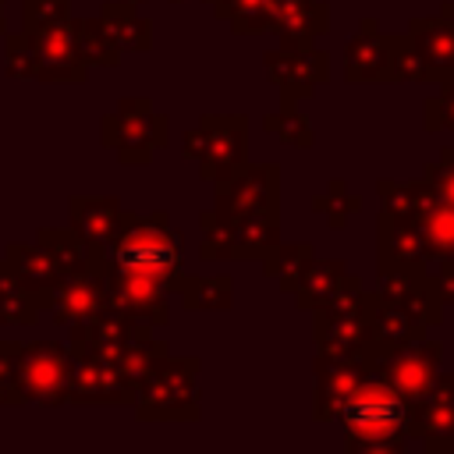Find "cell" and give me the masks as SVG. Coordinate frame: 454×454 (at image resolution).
Returning <instances> with one entry per match:
<instances>
[{
	"label": "cell",
	"instance_id": "6da1fadb",
	"mask_svg": "<svg viewBox=\"0 0 454 454\" xmlns=\"http://www.w3.org/2000/svg\"><path fill=\"white\" fill-rule=\"evenodd\" d=\"M337 422L344 426L348 454L404 450L415 433V401L404 397L380 372H372L348 394V401L337 411Z\"/></svg>",
	"mask_w": 454,
	"mask_h": 454
},
{
	"label": "cell",
	"instance_id": "7402d4cb",
	"mask_svg": "<svg viewBox=\"0 0 454 454\" xmlns=\"http://www.w3.org/2000/svg\"><path fill=\"white\" fill-rule=\"evenodd\" d=\"M365 316H369V330H372V351H369V362L376 369V362L394 351L397 344H408L415 337H426L429 330L419 326L401 305H394L390 298H383L380 291H365Z\"/></svg>",
	"mask_w": 454,
	"mask_h": 454
},
{
	"label": "cell",
	"instance_id": "1f68e13d",
	"mask_svg": "<svg viewBox=\"0 0 454 454\" xmlns=\"http://www.w3.org/2000/svg\"><path fill=\"white\" fill-rule=\"evenodd\" d=\"M177 298H181V305L192 309V312L231 309V301H234V280H231L227 273H216V277H192V273H181Z\"/></svg>",
	"mask_w": 454,
	"mask_h": 454
},
{
	"label": "cell",
	"instance_id": "e0dca14e",
	"mask_svg": "<svg viewBox=\"0 0 454 454\" xmlns=\"http://www.w3.org/2000/svg\"><path fill=\"white\" fill-rule=\"evenodd\" d=\"M411 440H419L426 454H454V372H440L415 401Z\"/></svg>",
	"mask_w": 454,
	"mask_h": 454
},
{
	"label": "cell",
	"instance_id": "7dc6e473",
	"mask_svg": "<svg viewBox=\"0 0 454 454\" xmlns=\"http://www.w3.org/2000/svg\"><path fill=\"white\" fill-rule=\"evenodd\" d=\"M7 28H4V0H0V35H4Z\"/></svg>",
	"mask_w": 454,
	"mask_h": 454
},
{
	"label": "cell",
	"instance_id": "f546056e",
	"mask_svg": "<svg viewBox=\"0 0 454 454\" xmlns=\"http://www.w3.org/2000/svg\"><path fill=\"white\" fill-rule=\"evenodd\" d=\"M43 309L46 301L32 287H25L0 259V326H35Z\"/></svg>",
	"mask_w": 454,
	"mask_h": 454
},
{
	"label": "cell",
	"instance_id": "83f0119b",
	"mask_svg": "<svg viewBox=\"0 0 454 454\" xmlns=\"http://www.w3.org/2000/svg\"><path fill=\"white\" fill-rule=\"evenodd\" d=\"M99 21L124 53H145L153 46V21L138 14V4L131 0H106L99 7Z\"/></svg>",
	"mask_w": 454,
	"mask_h": 454
},
{
	"label": "cell",
	"instance_id": "e575fe53",
	"mask_svg": "<svg viewBox=\"0 0 454 454\" xmlns=\"http://www.w3.org/2000/svg\"><path fill=\"white\" fill-rule=\"evenodd\" d=\"M216 18H223L231 25L234 35H259L270 32L273 21V7L277 0H209Z\"/></svg>",
	"mask_w": 454,
	"mask_h": 454
},
{
	"label": "cell",
	"instance_id": "ba28073f",
	"mask_svg": "<svg viewBox=\"0 0 454 454\" xmlns=\"http://www.w3.org/2000/svg\"><path fill=\"white\" fill-rule=\"evenodd\" d=\"M177 284H181V277H160V273L106 262V305L131 319H145L153 326L170 323L167 298L177 294Z\"/></svg>",
	"mask_w": 454,
	"mask_h": 454
},
{
	"label": "cell",
	"instance_id": "603a6c76",
	"mask_svg": "<svg viewBox=\"0 0 454 454\" xmlns=\"http://www.w3.org/2000/svg\"><path fill=\"white\" fill-rule=\"evenodd\" d=\"M344 82H387V32L372 14H365L344 46Z\"/></svg>",
	"mask_w": 454,
	"mask_h": 454
},
{
	"label": "cell",
	"instance_id": "4dcf8cb0",
	"mask_svg": "<svg viewBox=\"0 0 454 454\" xmlns=\"http://www.w3.org/2000/svg\"><path fill=\"white\" fill-rule=\"evenodd\" d=\"M312 259H316V245H312V241H291V245L277 241V245L270 248V255L262 259V270H266V277H270L284 294H291V291L301 284V277H305V270L312 266Z\"/></svg>",
	"mask_w": 454,
	"mask_h": 454
},
{
	"label": "cell",
	"instance_id": "d6a6232c",
	"mask_svg": "<svg viewBox=\"0 0 454 454\" xmlns=\"http://www.w3.org/2000/svg\"><path fill=\"white\" fill-rule=\"evenodd\" d=\"M71 32L78 43V53L89 67H117L124 50L114 43V35L106 32V25L99 18H71Z\"/></svg>",
	"mask_w": 454,
	"mask_h": 454
},
{
	"label": "cell",
	"instance_id": "5b68a950",
	"mask_svg": "<svg viewBox=\"0 0 454 454\" xmlns=\"http://www.w3.org/2000/svg\"><path fill=\"white\" fill-rule=\"evenodd\" d=\"M181 156L199 163L202 181H223L241 163H248V117L245 114H206L192 131H184Z\"/></svg>",
	"mask_w": 454,
	"mask_h": 454
},
{
	"label": "cell",
	"instance_id": "836d02e7",
	"mask_svg": "<svg viewBox=\"0 0 454 454\" xmlns=\"http://www.w3.org/2000/svg\"><path fill=\"white\" fill-rule=\"evenodd\" d=\"M344 273H348L344 259H312V266L305 270L301 284L291 291V294H294V301H298V309L316 312V309L330 298V291L337 287V280H340Z\"/></svg>",
	"mask_w": 454,
	"mask_h": 454
},
{
	"label": "cell",
	"instance_id": "d4e9b609",
	"mask_svg": "<svg viewBox=\"0 0 454 454\" xmlns=\"http://www.w3.org/2000/svg\"><path fill=\"white\" fill-rule=\"evenodd\" d=\"M408 39L415 43V50L422 53L429 74L436 85L454 78V21L443 14L433 18H411L408 21Z\"/></svg>",
	"mask_w": 454,
	"mask_h": 454
},
{
	"label": "cell",
	"instance_id": "c3c4849f",
	"mask_svg": "<svg viewBox=\"0 0 454 454\" xmlns=\"http://www.w3.org/2000/svg\"><path fill=\"white\" fill-rule=\"evenodd\" d=\"M170 4H184V0H170ZM202 4H209V0H202Z\"/></svg>",
	"mask_w": 454,
	"mask_h": 454
},
{
	"label": "cell",
	"instance_id": "9a60e30c",
	"mask_svg": "<svg viewBox=\"0 0 454 454\" xmlns=\"http://www.w3.org/2000/svg\"><path fill=\"white\" fill-rule=\"evenodd\" d=\"M138 383L110 358H74L67 404H114L128 408L135 404Z\"/></svg>",
	"mask_w": 454,
	"mask_h": 454
},
{
	"label": "cell",
	"instance_id": "cb8c5ba5",
	"mask_svg": "<svg viewBox=\"0 0 454 454\" xmlns=\"http://www.w3.org/2000/svg\"><path fill=\"white\" fill-rule=\"evenodd\" d=\"M270 32L280 46H312L330 32V7L323 0H277Z\"/></svg>",
	"mask_w": 454,
	"mask_h": 454
},
{
	"label": "cell",
	"instance_id": "4316f807",
	"mask_svg": "<svg viewBox=\"0 0 454 454\" xmlns=\"http://www.w3.org/2000/svg\"><path fill=\"white\" fill-rule=\"evenodd\" d=\"M0 259L7 262V270H11L25 287H32V291L46 301V312H50V294H53V284H57V277H60V270H57V262L50 259V252H46L39 241H32V245H28V241H11Z\"/></svg>",
	"mask_w": 454,
	"mask_h": 454
},
{
	"label": "cell",
	"instance_id": "d6986e66",
	"mask_svg": "<svg viewBox=\"0 0 454 454\" xmlns=\"http://www.w3.org/2000/svg\"><path fill=\"white\" fill-rule=\"evenodd\" d=\"M411 213L419 216L422 241H426V266L454 259V202H447L426 177L408 181Z\"/></svg>",
	"mask_w": 454,
	"mask_h": 454
},
{
	"label": "cell",
	"instance_id": "bcb514c9",
	"mask_svg": "<svg viewBox=\"0 0 454 454\" xmlns=\"http://www.w3.org/2000/svg\"><path fill=\"white\" fill-rule=\"evenodd\" d=\"M440 14H443V18H450V21H454V0H447V4H443V7H440Z\"/></svg>",
	"mask_w": 454,
	"mask_h": 454
},
{
	"label": "cell",
	"instance_id": "b9f144b4",
	"mask_svg": "<svg viewBox=\"0 0 454 454\" xmlns=\"http://www.w3.org/2000/svg\"><path fill=\"white\" fill-rule=\"evenodd\" d=\"M422 128L426 131H440V128L454 131V78L443 82L440 92L422 103Z\"/></svg>",
	"mask_w": 454,
	"mask_h": 454
},
{
	"label": "cell",
	"instance_id": "5bb4252c",
	"mask_svg": "<svg viewBox=\"0 0 454 454\" xmlns=\"http://www.w3.org/2000/svg\"><path fill=\"white\" fill-rule=\"evenodd\" d=\"M106 309V255L96 266L60 273L50 294V312L57 326H71Z\"/></svg>",
	"mask_w": 454,
	"mask_h": 454
},
{
	"label": "cell",
	"instance_id": "60d3db41",
	"mask_svg": "<svg viewBox=\"0 0 454 454\" xmlns=\"http://www.w3.org/2000/svg\"><path fill=\"white\" fill-rule=\"evenodd\" d=\"M71 18V0H21V28L39 32L46 25L67 21Z\"/></svg>",
	"mask_w": 454,
	"mask_h": 454
},
{
	"label": "cell",
	"instance_id": "7c38bea8",
	"mask_svg": "<svg viewBox=\"0 0 454 454\" xmlns=\"http://www.w3.org/2000/svg\"><path fill=\"white\" fill-rule=\"evenodd\" d=\"M312 369H316L312 372L316 376V387H312V419L316 422L337 419L348 394L376 372L365 355H323V351H316Z\"/></svg>",
	"mask_w": 454,
	"mask_h": 454
},
{
	"label": "cell",
	"instance_id": "ffe728a7",
	"mask_svg": "<svg viewBox=\"0 0 454 454\" xmlns=\"http://www.w3.org/2000/svg\"><path fill=\"white\" fill-rule=\"evenodd\" d=\"M32 43H35V53H39V78L35 82H74V85L85 82L89 64L78 53L71 18L32 32Z\"/></svg>",
	"mask_w": 454,
	"mask_h": 454
},
{
	"label": "cell",
	"instance_id": "8d00e7d4",
	"mask_svg": "<svg viewBox=\"0 0 454 454\" xmlns=\"http://www.w3.org/2000/svg\"><path fill=\"white\" fill-rule=\"evenodd\" d=\"M167 355V344L163 340H156V326L153 323H145L142 319V326H138V333L128 340V348L117 355V365L138 383L145 372H149V365L156 362V358H163Z\"/></svg>",
	"mask_w": 454,
	"mask_h": 454
},
{
	"label": "cell",
	"instance_id": "681fc988",
	"mask_svg": "<svg viewBox=\"0 0 454 454\" xmlns=\"http://www.w3.org/2000/svg\"><path fill=\"white\" fill-rule=\"evenodd\" d=\"M131 4H142V0H131Z\"/></svg>",
	"mask_w": 454,
	"mask_h": 454
},
{
	"label": "cell",
	"instance_id": "52a82bcc",
	"mask_svg": "<svg viewBox=\"0 0 454 454\" xmlns=\"http://www.w3.org/2000/svg\"><path fill=\"white\" fill-rule=\"evenodd\" d=\"M74 372V355L67 344L57 340H35V344H14V380L18 390L35 404H67V387Z\"/></svg>",
	"mask_w": 454,
	"mask_h": 454
},
{
	"label": "cell",
	"instance_id": "2e32d148",
	"mask_svg": "<svg viewBox=\"0 0 454 454\" xmlns=\"http://www.w3.org/2000/svg\"><path fill=\"white\" fill-rule=\"evenodd\" d=\"M138 326H142V319H131V316L106 305L103 312L67 326L71 330L67 348H71L74 358H110V362H117V355L128 348V340L138 333Z\"/></svg>",
	"mask_w": 454,
	"mask_h": 454
},
{
	"label": "cell",
	"instance_id": "f1b7e54d",
	"mask_svg": "<svg viewBox=\"0 0 454 454\" xmlns=\"http://www.w3.org/2000/svg\"><path fill=\"white\" fill-rule=\"evenodd\" d=\"M35 241H39V245L50 252V259L57 262V270H60V273L96 266V262L106 255V248L89 245V241H85V238H82L74 227H43Z\"/></svg>",
	"mask_w": 454,
	"mask_h": 454
},
{
	"label": "cell",
	"instance_id": "ee69618b",
	"mask_svg": "<svg viewBox=\"0 0 454 454\" xmlns=\"http://www.w3.org/2000/svg\"><path fill=\"white\" fill-rule=\"evenodd\" d=\"M0 404H25L18 380H14V344L0 340Z\"/></svg>",
	"mask_w": 454,
	"mask_h": 454
},
{
	"label": "cell",
	"instance_id": "d590c367",
	"mask_svg": "<svg viewBox=\"0 0 454 454\" xmlns=\"http://www.w3.org/2000/svg\"><path fill=\"white\" fill-rule=\"evenodd\" d=\"M387 82H433L408 32H387Z\"/></svg>",
	"mask_w": 454,
	"mask_h": 454
},
{
	"label": "cell",
	"instance_id": "30bf717a",
	"mask_svg": "<svg viewBox=\"0 0 454 454\" xmlns=\"http://www.w3.org/2000/svg\"><path fill=\"white\" fill-rule=\"evenodd\" d=\"M376 270L380 277H404L426 270V241L415 213L380 209L376 220Z\"/></svg>",
	"mask_w": 454,
	"mask_h": 454
},
{
	"label": "cell",
	"instance_id": "4fadbf2b",
	"mask_svg": "<svg viewBox=\"0 0 454 454\" xmlns=\"http://www.w3.org/2000/svg\"><path fill=\"white\" fill-rule=\"evenodd\" d=\"M220 213H259L280 209V167L277 163H241L234 174L216 181Z\"/></svg>",
	"mask_w": 454,
	"mask_h": 454
},
{
	"label": "cell",
	"instance_id": "3957f363",
	"mask_svg": "<svg viewBox=\"0 0 454 454\" xmlns=\"http://www.w3.org/2000/svg\"><path fill=\"white\" fill-rule=\"evenodd\" d=\"M106 262L160 277H181V238L170 227V216L163 209L145 216L124 209L121 231L106 245Z\"/></svg>",
	"mask_w": 454,
	"mask_h": 454
},
{
	"label": "cell",
	"instance_id": "7bdbcfd3",
	"mask_svg": "<svg viewBox=\"0 0 454 454\" xmlns=\"http://www.w3.org/2000/svg\"><path fill=\"white\" fill-rule=\"evenodd\" d=\"M422 170H426L422 177H426L447 202H454V145H443V149H440V160L426 163Z\"/></svg>",
	"mask_w": 454,
	"mask_h": 454
},
{
	"label": "cell",
	"instance_id": "74e56055",
	"mask_svg": "<svg viewBox=\"0 0 454 454\" xmlns=\"http://www.w3.org/2000/svg\"><path fill=\"white\" fill-rule=\"evenodd\" d=\"M262 128H266L270 135H277V138H280L284 145L312 149V142H316V135H312V124H309V117H305V114H298L294 106H280L277 114H266Z\"/></svg>",
	"mask_w": 454,
	"mask_h": 454
},
{
	"label": "cell",
	"instance_id": "277c9868",
	"mask_svg": "<svg viewBox=\"0 0 454 454\" xmlns=\"http://www.w3.org/2000/svg\"><path fill=\"white\" fill-rule=\"evenodd\" d=\"M202 241L199 259H266L270 248L280 241V209H259V213H220L202 209L199 213Z\"/></svg>",
	"mask_w": 454,
	"mask_h": 454
},
{
	"label": "cell",
	"instance_id": "8992f818",
	"mask_svg": "<svg viewBox=\"0 0 454 454\" xmlns=\"http://www.w3.org/2000/svg\"><path fill=\"white\" fill-rule=\"evenodd\" d=\"M99 131H103V145L117 153V160L128 167H145L153 153L170 142L167 117L156 114L145 96H124L114 106V114L103 117Z\"/></svg>",
	"mask_w": 454,
	"mask_h": 454
},
{
	"label": "cell",
	"instance_id": "9c48e42d",
	"mask_svg": "<svg viewBox=\"0 0 454 454\" xmlns=\"http://www.w3.org/2000/svg\"><path fill=\"white\" fill-rule=\"evenodd\" d=\"M262 67L270 82L280 89V106H294L298 99H312L316 85L330 82V57L316 46H277L262 53Z\"/></svg>",
	"mask_w": 454,
	"mask_h": 454
},
{
	"label": "cell",
	"instance_id": "f35d334b",
	"mask_svg": "<svg viewBox=\"0 0 454 454\" xmlns=\"http://www.w3.org/2000/svg\"><path fill=\"white\" fill-rule=\"evenodd\" d=\"M312 209H316V213H326L330 227H344L348 216L362 209V195H358V192H348L344 177H333V181L326 184V192L312 199Z\"/></svg>",
	"mask_w": 454,
	"mask_h": 454
},
{
	"label": "cell",
	"instance_id": "44dd1931",
	"mask_svg": "<svg viewBox=\"0 0 454 454\" xmlns=\"http://www.w3.org/2000/svg\"><path fill=\"white\" fill-rule=\"evenodd\" d=\"M383 298H390L394 305H401L419 326H426V330H433V326H440L443 323V298H440V291H436V280H433V273L429 270H422V273H404V277H390V273H383L380 277V287H376Z\"/></svg>",
	"mask_w": 454,
	"mask_h": 454
},
{
	"label": "cell",
	"instance_id": "ab89813d",
	"mask_svg": "<svg viewBox=\"0 0 454 454\" xmlns=\"http://www.w3.org/2000/svg\"><path fill=\"white\" fill-rule=\"evenodd\" d=\"M4 53H7V74L11 78H39V53L32 43V32H4Z\"/></svg>",
	"mask_w": 454,
	"mask_h": 454
},
{
	"label": "cell",
	"instance_id": "484cf974",
	"mask_svg": "<svg viewBox=\"0 0 454 454\" xmlns=\"http://www.w3.org/2000/svg\"><path fill=\"white\" fill-rule=\"evenodd\" d=\"M67 213H71V227L89 241L106 248L124 220V206L117 195H71L67 199Z\"/></svg>",
	"mask_w": 454,
	"mask_h": 454
},
{
	"label": "cell",
	"instance_id": "f6af8a7d",
	"mask_svg": "<svg viewBox=\"0 0 454 454\" xmlns=\"http://www.w3.org/2000/svg\"><path fill=\"white\" fill-rule=\"evenodd\" d=\"M433 280H436V291H440L443 305H454V259H443V262H436V270H433Z\"/></svg>",
	"mask_w": 454,
	"mask_h": 454
},
{
	"label": "cell",
	"instance_id": "8fae6325",
	"mask_svg": "<svg viewBox=\"0 0 454 454\" xmlns=\"http://www.w3.org/2000/svg\"><path fill=\"white\" fill-rule=\"evenodd\" d=\"M440 362H443V344L440 340H429L426 337H415L408 344H397L394 351H387L380 362H376V372L394 383L404 397L419 401L440 376Z\"/></svg>",
	"mask_w": 454,
	"mask_h": 454
},
{
	"label": "cell",
	"instance_id": "ac0fdd59",
	"mask_svg": "<svg viewBox=\"0 0 454 454\" xmlns=\"http://www.w3.org/2000/svg\"><path fill=\"white\" fill-rule=\"evenodd\" d=\"M312 337H316V351L323 355H365L369 358L372 330L365 316V294H362V305H351V309H316Z\"/></svg>",
	"mask_w": 454,
	"mask_h": 454
},
{
	"label": "cell",
	"instance_id": "7a4b0ae2",
	"mask_svg": "<svg viewBox=\"0 0 454 454\" xmlns=\"http://www.w3.org/2000/svg\"><path fill=\"white\" fill-rule=\"evenodd\" d=\"M199 358H156L135 390V415L142 422H199Z\"/></svg>",
	"mask_w": 454,
	"mask_h": 454
}]
</instances>
